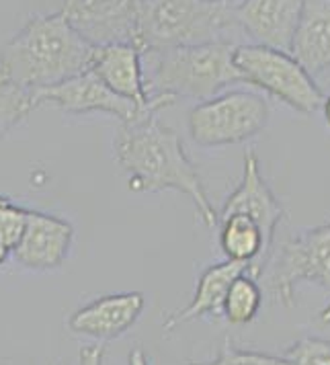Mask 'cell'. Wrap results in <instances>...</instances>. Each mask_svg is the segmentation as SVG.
Wrapping results in <instances>:
<instances>
[{"instance_id": "1", "label": "cell", "mask_w": 330, "mask_h": 365, "mask_svg": "<svg viewBox=\"0 0 330 365\" xmlns=\"http://www.w3.org/2000/svg\"><path fill=\"white\" fill-rule=\"evenodd\" d=\"M117 165L128 173L133 193L179 191L193 201L207 228H217V212L205 193L197 168L182 148L181 138L156 113L121 123L113 142Z\"/></svg>"}, {"instance_id": "2", "label": "cell", "mask_w": 330, "mask_h": 365, "mask_svg": "<svg viewBox=\"0 0 330 365\" xmlns=\"http://www.w3.org/2000/svg\"><path fill=\"white\" fill-rule=\"evenodd\" d=\"M93 46L76 34L62 13L35 15L0 51V81L41 91L83 74Z\"/></svg>"}, {"instance_id": "3", "label": "cell", "mask_w": 330, "mask_h": 365, "mask_svg": "<svg viewBox=\"0 0 330 365\" xmlns=\"http://www.w3.org/2000/svg\"><path fill=\"white\" fill-rule=\"evenodd\" d=\"M238 43L212 41L142 53L148 97L175 101H207L230 84L242 83L234 64Z\"/></svg>"}, {"instance_id": "4", "label": "cell", "mask_w": 330, "mask_h": 365, "mask_svg": "<svg viewBox=\"0 0 330 365\" xmlns=\"http://www.w3.org/2000/svg\"><path fill=\"white\" fill-rule=\"evenodd\" d=\"M236 31L230 0H140L135 48L146 53L232 41Z\"/></svg>"}, {"instance_id": "5", "label": "cell", "mask_w": 330, "mask_h": 365, "mask_svg": "<svg viewBox=\"0 0 330 365\" xmlns=\"http://www.w3.org/2000/svg\"><path fill=\"white\" fill-rule=\"evenodd\" d=\"M277 304L292 308L299 283H318L330 294V222L296 234L271 250L261 275ZM322 324H330V299L320 312Z\"/></svg>"}, {"instance_id": "6", "label": "cell", "mask_w": 330, "mask_h": 365, "mask_svg": "<svg viewBox=\"0 0 330 365\" xmlns=\"http://www.w3.org/2000/svg\"><path fill=\"white\" fill-rule=\"evenodd\" d=\"M234 64L242 83L261 88L304 115H310L322 107V91L312 74H308L289 51L254 43L236 46Z\"/></svg>"}, {"instance_id": "7", "label": "cell", "mask_w": 330, "mask_h": 365, "mask_svg": "<svg viewBox=\"0 0 330 365\" xmlns=\"http://www.w3.org/2000/svg\"><path fill=\"white\" fill-rule=\"evenodd\" d=\"M269 105L261 95L248 91L220 93L201 101L189 113V133L201 148L232 146L263 132Z\"/></svg>"}, {"instance_id": "8", "label": "cell", "mask_w": 330, "mask_h": 365, "mask_svg": "<svg viewBox=\"0 0 330 365\" xmlns=\"http://www.w3.org/2000/svg\"><path fill=\"white\" fill-rule=\"evenodd\" d=\"M140 0H64L62 17L93 48L107 43L135 46Z\"/></svg>"}, {"instance_id": "9", "label": "cell", "mask_w": 330, "mask_h": 365, "mask_svg": "<svg viewBox=\"0 0 330 365\" xmlns=\"http://www.w3.org/2000/svg\"><path fill=\"white\" fill-rule=\"evenodd\" d=\"M56 105L62 111L72 115H84V113H105V115L117 117L121 123H130L142 115H152L140 111L132 101L123 99L115 95L99 76L91 70H84L83 74H76L64 83L53 84L48 88L35 91L33 105Z\"/></svg>"}, {"instance_id": "10", "label": "cell", "mask_w": 330, "mask_h": 365, "mask_svg": "<svg viewBox=\"0 0 330 365\" xmlns=\"http://www.w3.org/2000/svg\"><path fill=\"white\" fill-rule=\"evenodd\" d=\"M88 70L95 72L115 95L132 101L144 113H158L172 105L160 97H148L142 51L132 43H107L93 48Z\"/></svg>"}, {"instance_id": "11", "label": "cell", "mask_w": 330, "mask_h": 365, "mask_svg": "<svg viewBox=\"0 0 330 365\" xmlns=\"http://www.w3.org/2000/svg\"><path fill=\"white\" fill-rule=\"evenodd\" d=\"M72 240L74 228L64 217L29 210L25 230L11 255L25 269L51 271L64 265Z\"/></svg>"}, {"instance_id": "12", "label": "cell", "mask_w": 330, "mask_h": 365, "mask_svg": "<svg viewBox=\"0 0 330 365\" xmlns=\"http://www.w3.org/2000/svg\"><path fill=\"white\" fill-rule=\"evenodd\" d=\"M304 0H240L234 4V21L240 34L254 46L289 51Z\"/></svg>"}, {"instance_id": "13", "label": "cell", "mask_w": 330, "mask_h": 365, "mask_svg": "<svg viewBox=\"0 0 330 365\" xmlns=\"http://www.w3.org/2000/svg\"><path fill=\"white\" fill-rule=\"evenodd\" d=\"M230 214H244V216L252 217L261 228L267 250L269 252L273 250L275 232H277V226L281 224L285 212H283L279 200L275 197V193L271 191V187L264 181L259 156L254 152L244 154V170H242L240 185L226 200L222 212L217 214V220L230 216Z\"/></svg>"}, {"instance_id": "14", "label": "cell", "mask_w": 330, "mask_h": 365, "mask_svg": "<svg viewBox=\"0 0 330 365\" xmlns=\"http://www.w3.org/2000/svg\"><path fill=\"white\" fill-rule=\"evenodd\" d=\"M146 308L142 292L111 294L78 308L68 318V329L99 341H113L123 336L138 322Z\"/></svg>"}, {"instance_id": "15", "label": "cell", "mask_w": 330, "mask_h": 365, "mask_svg": "<svg viewBox=\"0 0 330 365\" xmlns=\"http://www.w3.org/2000/svg\"><path fill=\"white\" fill-rule=\"evenodd\" d=\"M244 271L252 273V265L238 263V261H228V259L224 263H215V265L207 267L199 275L197 287H195V294H193L191 302L181 310L168 314V318L163 322V329L166 332H170L175 331L179 324L197 320V318H203V316L220 318L222 310H224V299H226V294L230 289L232 282Z\"/></svg>"}, {"instance_id": "16", "label": "cell", "mask_w": 330, "mask_h": 365, "mask_svg": "<svg viewBox=\"0 0 330 365\" xmlns=\"http://www.w3.org/2000/svg\"><path fill=\"white\" fill-rule=\"evenodd\" d=\"M289 53L308 74L330 68V0H304Z\"/></svg>"}, {"instance_id": "17", "label": "cell", "mask_w": 330, "mask_h": 365, "mask_svg": "<svg viewBox=\"0 0 330 365\" xmlns=\"http://www.w3.org/2000/svg\"><path fill=\"white\" fill-rule=\"evenodd\" d=\"M220 249L228 261L252 265V275L259 279L261 269L269 257L259 224L244 214H230L217 220Z\"/></svg>"}, {"instance_id": "18", "label": "cell", "mask_w": 330, "mask_h": 365, "mask_svg": "<svg viewBox=\"0 0 330 365\" xmlns=\"http://www.w3.org/2000/svg\"><path fill=\"white\" fill-rule=\"evenodd\" d=\"M261 306H263V289L259 285V279L250 271H244L232 282L224 299L222 316L230 324L240 327L252 322L261 312Z\"/></svg>"}, {"instance_id": "19", "label": "cell", "mask_w": 330, "mask_h": 365, "mask_svg": "<svg viewBox=\"0 0 330 365\" xmlns=\"http://www.w3.org/2000/svg\"><path fill=\"white\" fill-rule=\"evenodd\" d=\"M35 109L33 91L0 81V140Z\"/></svg>"}, {"instance_id": "20", "label": "cell", "mask_w": 330, "mask_h": 365, "mask_svg": "<svg viewBox=\"0 0 330 365\" xmlns=\"http://www.w3.org/2000/svg\"><path fill=\"white\" fill-rule=\"evenodd\" d=\"M185 365H294L287 357H277L252 349H238L232 345L230 339L224 341L217 357L212 361H189Z\"/></svg>"}, {"instance_id": "21", "label": "cell", "mask_w": 330, "mask_h": 365, "mask_svg": "<svg viewBox=\"0 0 330 365\" xmlns=\"http://www.w3.org/2000/svg\"><path fill=\"white\" fill-rule=\"evenodd\" d=\"M294 365H330V341L306 336L287 347L285 355Z\"/></svg>"}, {"instance_id": "22", "label": "cell", "mask_w": 330, "mask_h": 365, "mask_svg": "<svg viewBox=\"0 0 330 365\" xmlns=\"http://www.w3.org/2000/svg\"><path fill=\"white\" fill-rule=\"evenodd\" d=\"M27 212L25 207L17 205L15 201L9 197H0V238L6 242V247L15 249L21 234L25 230V222H27Z\"/></svg>"}, {"instance_id": "23", "label": "cell", "mask_w": 330, "mask_h": 365, "mask_svg": "<svg viewBox=\"0 0 330 365\" xmlns=\"http://www.w3.org/2000/svg\"><path fill=\"white\" fill-rule=\"evenodd\" d=\"M103 357H105V349L100 347H86L81 351L78 355V364L81 365H103Z\"/></svg>"}, {"instance_id": "24", "label": "cell", "mask_w": 330, "mask_h": 365, "mask_svg": "<svg viewBox=\"0 0 330 365\" xmlns=\"http://www.w3.org/2000/svg\"><path fill=\"white\" fill-rule=\"evenodd\" d=\"M130 365H150L148 355L140 347L133 349L132 353H130Z\"/></svg>"}, {"instance_id": "25", "label": "cell", "mask_w": 330, "mask_h": 365, "mask_svg": "<svg viewBox=\"0 0 330 365\" xmlns=\"http://www.w3.org/2000/svg\"><path fill=\"white\" fill-rule=\"evenodd\" d=\"M9 257H11V249H9V247H6V242L0 238V267L6 263V259H9Z\"/></svg>"}, {"instance_id": "26", "label": "cell", "mask_w": 330, "mask_h": 365, "mask_svg": "<svg viewBox=\"0 0 330 365\" xmlns=\"http://www.w3.org/2000/svg\"><path fill=\"white\" fill-rule=\"evenodd\" d=\"M322 109H324V117H326V123L330 125V95H329V97H324V101H322Z\"/></svg>"}]
</instances>
